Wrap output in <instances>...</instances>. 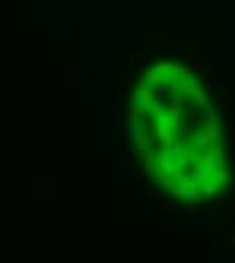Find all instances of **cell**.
<instances>
[{"label": "cell", "instance_id": "cell-1", "mask_svg": "<svg viewBox=\"0 0 235 263\" xmlns=\"http://www.w3.org/2000/svg\"><path fill=\"white\" fill-rule=\"evenodd\" d=\"M181 114H182V99H181V95H176L172 101H170V111L164 114V115H168V118H178Z\"/></svg>", "mask_w": 235, "mask_h": 263}, {"label": "cell", "instance_id": "cell-2", "mask_svg": "<svg viewBox=\"0 0 235 263\" xmlns=\"http://www.w3.org/2000/svg\"><path fill=\"white\" fill-rule=\"evenodd\" d=\"M136 99H140V101H144V103H150L152 99V89H148V87H140V89H136Z\"/></svg>", "mask_w": 235, "mask_h": 263}, {"label": "cell", "instance_id": "cell-3", "mask_svg": "<svg viewBox=\"0 0 235 263\" xmlns=\"http://www.w3.org/2000/svg\"><path fill=\"white\" fill-rule=\"evenodd\" d=\"M140 154H142V158H144V162H154L156 160V150L152 148V146H148V148H142L140 150Z\"/></svg>", "mask_w": 235, "mask_h": 263}, {"label": "cell", "instance_id": "cell-4", "mask_svg": "<svg viewBox=\"0 0 235 263\" xmlns=\"http://www.w3.org/2000/svg\"><path fill=\"white\" fill-rule=\"evenodd\" d=\"M114 178H116V180H120V178H122V166H118L116 170H114Z\"/></svg>", "mask_w": 235, "mask_h": 263}, {"label": "cell", "instance_id": "cell-5", "mask_svg": "<svg viewBox=\"0 0 235 263\" xmlns=\"http://www.w3.org/2000/svg\"><path fill=\"white\" fill-rule=\"evenodd\" d=\"M130 119H126V118H116V124L118 126H124V124H128Z\"/></svg>", "mask_w": 235, "mask_h": 263}, {"label": "cell", "instance_id": "cell-6", "mask_svg": "<svg viewBox=\"0 0 235 263\" xmlns=\"http://www.w3.org/2000/svg\"><path fill=\"white\" fill-rule=\"evenodd\" d=\"M132 75V69H124V83L128 81V77Z\"/></svg>", "mask_w": 235, "mask_h": 263}, {"label": "cell", "instance_id": "cell-7", "mask_svg": "<svg viewBox=\"0 0 235 263\" xmlns=\"http://www.w3.org/2000/svg\"><path fill=\"white\" fill-rule=\"evenodd\" d=\"M193 63H195V69H197V71H199V69H201V67H203V63H201V59H195V61H193Z\"/></svg>", "mask_w": 235, "mask_h": 263}]
</instances>
